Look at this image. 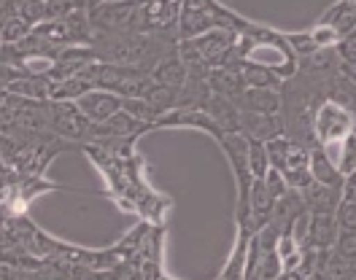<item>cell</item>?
Wrapping results in <instances>:
<instances>
[{"instance_id":"1","label":"cell","mask_w":356,"mask_h":280,"mask_svg":"<svg viewBox=\"0 0 356 280\" xmlns=\"http://www.w3.org/2000/svg\"><path fill=\"white\" fill-rule=\"evenodd\" d=\"M354 132V113L351 108L337 103V100H324L313 113V138L318 140L321 149H332L343 138Z\"/></svg>"},{"instance_id":"2","label":"cell","mask_w":356,"mask_h":280,"mask_svg":"<svg viewBox=\"0 0 356 280\" xmlns=\"http://www.w3.org/2000/svg\"><path fill=\"white\" fill-rule=\"evenodd\" d=\"M122 106H124V97H119L113 92H95V94H84L79 100V108L84 110V116H87L92 124L108 122L113 113L122 110Z\"/></svg>"},{"instance_id":"3","label":"cell","mask_w":356,"mask_h":280,"mask_svg":"<svg viewBox=\"0 0 356 280\" xmlns=\"http://www.w3.org/2000/svg\"><path fill=\"white\" fill-rule=\"evenodd\" d=\"M235 106L243 108V113H265L275 116L284 108V97L278 94V89H257V86H245V92L238 97Z\"/></svg>"},{"instance_id":"4","label":"cell","mask_w":356,"mask_h":280,"mask_svg":"<svg viewBox=\"0 0 356 280\" xmlns=\"http://www.w3.org/2000/svg\"><path fill=\"white\" fill-rule=\"evenodd\" d=\"M241 132L251 140H273L278 135H284V119L275 116H265V113H243L241 110Z\"/></svg>"},{"instance_id":"5","label":"cell","mask_w":356,"mask_h":280,"mask_svg":"<svg viewBox=\"0 0 356 280\" xmlns=\"http://www.w3.org/2000/svg\"><path fill=\"white\" fill-rule=\"evenodd\" d=\"M337 221L332 213H311V224H308V235H305V248L313 251H327L332 248L337 240Z\"/></svg>"},{"instance_id":"6","label":"cell","mask_w":356,"mask_h":280,"mask_svg":"<svg viewBox=\"0 0 356 280\" xmlns=\"http://www.w3.org/2000/svg\"><path fill=\"white\" fill-rule=\"evenodd\" d=\"M302 194V202H305V211L308 213H332L337 211L340 199H343V189H332V186H324V183H316L313 181L311 186Z\"/></svg>"},{"instance_id":"7","label":"cell","mask_w":356,"mask_h":280,"mask_svg":"<svg viewBox=\"0 0 356 280\" xmlns=\"http://www.w3.org/2000/svg\"><path fill=\"white\" fill-rule=\"evenodd\" d=\"M308 170H311L316 183H324V186H332V189H343V183H346V175L337 170V165L332 162V156L321 149V146L311 151Z\"/></svg>"},{"instance_id":"8","label":"cell","mask_w":356,"mask_h":280,"mask_svg":"<svg viewBox=\"0 0 356 280\" xmlns=\"http://www.w3.org/2000/svg\"><path fill=\"white\" fill-rule=\"evenodd\" d=\"M186 79H189V73H186V63H184V60H178V57H168V60H162L154 70L156 84L168 86V89H176V92L184 89Z\"/></svg>"},{"instance_id":"9","label":"cell","mask_w":356,"mask_h":280,"mask_svg":"<svg viewBox=\"0 0 356 280\" xmlns=\"http://www.w3.org/2000/svg\"><path fill=\"white\" fill-rule=\"evenodd\" d=\"M334 165H337V170L343 172L346 178L356 172V132H351L348 138H343L340 143H337V156L332 159Z\"/></svg>"},{"instance_id":"10","label":"cell","mask_w":356,"mask_h":280,"mask_svg":"<svg viewBox=\"0 0 356 280\" xmlns=\"http://www.w3.org/2000/svg\"><path fill=\"white\" fill-rule=\"evenodd\" d=\"M248 170L254 178H265L270 172V159H267V149L262 140L248 138Z\"/></svg>"},{"instance_id":"11","label":"cell","mask_w":356,"mask_h":280,"mask_svg":"<svg viewBox=\"0 0 356 280\" xmlns=\"http://www.w3.org/2000/svg\"><path fill=\"white\" fill-rule=\"evenodd\" d=\"M334 221H337L340 232H356V202L340 199V205L334 211Z\"/></svg>"},{"instance_id":"12","label":"cell","mask_w":356,"mask_h":280,"mask_svg":"<svg viewBox=\"0 0 356 280\" xmlns=\"http://www.w3.org/2000/svg\"><path fill=\"white\" fill-rule=\"evenodd\" d=\"M332 251L346 261H354L356 264V232H337Z\"/></svg>"},{"instance_id":"13","label":"cell","mask_w":356,"mask_h":280,"mask_svg":"<svg viewBox=\"0 0 356 280\" xmlns=\"http://www.w3.org/2000/svg\"><path fill=\"white\" fill-rule=\"evenodd\" d=\"M265 186L270 189V194H273L275 199H278V197H284V194L289 192V183H286V178H284V175H281L278 170H273V167H270V172L265 175Z\"/></svg>"},{"instance_id":"14","label":"cell","mask_w":356,"mask_h":280,"mask_svg":"<svg viewBox=\"0 0 356 280\" xmlns=\"http://www.w3.org/2000/svg\"><path fill=\"white\" fill-rule=\"evenodd\" d=\"M156 280H168V278H159V275H156Z\"/></svg>"},{"instance_id":"15","label":"cell","mask_w":356,"mask_h":280,"mask_svg":"<svg viewBox=\"0 0 356 280\" xmlns=\"http://www.w3.org/2000/svg\"><path fill=\"white\" fill-rule=\"evenodd\" d=\"M116 3H119V0H116Z\"/></svg>"}]
</instances>
